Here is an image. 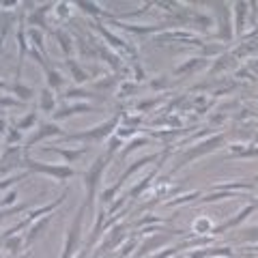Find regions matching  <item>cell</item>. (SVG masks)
<instances>
[{
  "label": "cell",
  "mask_w": 258,
  "mask_h": 258,
  "mask_svg": "<svg viewBox=\"0 0 258 258\" xmlns=\"http://www.w3.org/2000/svg\"><path fill=\"white\" fill-rule=\"evenodd\" d=\"M114 155H116V153H112V151L99 153L93 164H90L86 170L82 172L84 190H86V198H84V200H86L90 213H97V209H95V198L99 196V185H101V181H103V172H106V168L112 164Z\"/></svg>",
  "instance_id": "cell-1"
},
{
  "label": "cell",
  "mask_w": 258,
  "mask_h": 258,
  "mask_svg": "<svg viewBox=\"0 0 258 258\" xmlns=\"http://www.w3.org/2000/svg\"><path fill=\"white\" fill-rule=\"evenodd\" d=\"M224 144H226V135L224 133H211V135H206L204 140H198L196 144H192L190 148H185L183 155L177 159V164L172 166V170H170L168 177H172V174H177L179 170H183V168L190 166L192 161L204 157V155H209V153H215L217 148H222Z\"/></svg>",
  "instance_id": "cell-2"
},
{
  "label": "cell",
  "mask_w": 258,
  "mask_h": 258,
  "mask_svg": "<svg viewBox=\"0 0 258 258\" xmlns=\"http://www.w3.org/2000/svg\"><path fill=\"white\" fill-rule=\"evenodd\" d=\"M121 123V112L112 114L110 119H106L103 123H99V125L90 127L86 129V131H77V133H64L63 138L69 140V142H86V144H99V142L103 140H110L112 135L116 133V127H119Z\"/></svg>",
  "instance_id": "cell-3"
},
{
  "label": "cell",
  "mask_w": 258,
  "mask_h": 258,
  "mask_svg": "<svg viewBox=\"0 0 258 258\" xmlns=\"http://www.w3.org/2000/svg\"><path fill=\"white\" fill-rule=\"evenodd\" d=\"M22 168H26L28 172H35V174H48V177L58 181V183H67L69 179H73L77 174V170L73 166H67V164H45V161L32 159L28 153H24Z\"/></svg>",
  "instance_id": "cell-4"
},
{
  "label": "cell",
  "mask_w": 258,
  "mask_h": 258,
  "mask_svg": "<svg viewBox=\"0 0 258 258\" xmlns=\"http://www.w3.org/2000/svg\"><path fill=\"white\" fill-rule=\"evenodd\" d=\"M86 209H88L86 200H82V204L77 206V211L73 215V222L67 224V235H64V243H63V250L58 258H75L77 256V250H80V243H82V224H84Z\"/></svg>",
  "instance_id": "cell-5"
},
{
  "label": "cell",
  "mask_w": 258,
  "mask_h": 258,
  "mask_svg": "<svg viewBox=\"0 0 258 258\" xmlns=\"http://www.w3.org/2000/svg\"><path fill=\"white\" fill-rule=\"evenodd\" d=\"M215 26H217V39L224 43H230L235 39V24H232V4L215 2Z\"/></svg>",
  "instance_id": "cell-6"
},
{
  "label": "cell",
  "mask_w": 258,
  "mask_h": 258,
  "mask_svg": "<svg viewBox=\"0 0 258 258\" xmlns=\"http://www.w3.org/2000/svg\"><path fill=\"white\" fill-rule=\"evenodd\" d=\"M54 135H64V129L58 125V123H54V121H41L39 123V127L32 131V135H28V138L24 140V151L28 153V148L30 146H37V144H41L43 140H48V138H54Z\"/></svg>",
  "instance_id": "cell-7"
},
{
  "label": "cell",
  "mask_w": 258,
  "mask_h": 258,
  "mask_svg": "<svg viewBox=\"0 0 258 258\" xmlns=\"http://www.w3.org/2000/svg\"><path fill=\"white\" fill-rule=\"evenodd\" d=\"M88 112H97V106H95V103H86V101L63 103L61 108H56V112L52 114V119H54V123H58V121H64V119H71V116L88 114Z\"/></svg>",
  "instance_id": "cell-8"
},
{
  "label": "cell",
  "mask_w": 258,
  "mask_h": 258,
  "mask_svg": "<svg viewBox=\"0 0 258 258\" xmlns=\"http://www.w3.org/2000/svg\"><path fill=\"white\" fill-rule=\"evenodd\" d=\"M125 230H127V224H114L112 230L108 232V237L101 241L99 245V256H106V254H112V250H116L121 245V241L125 239Z\"/></svg>",
  "instance_id": "cell-9"
},
{
  "label": "cell",
  "mask_w": 258,
  "mask_h": 258,
  "mask_svg": "<svg viewBox=\"0 0 258 258\" xmlns=\"http://www.w3.org/2000/svg\"><path fill=\"white\" fill-rule=\"evenodd\" d=\"M24 146H9L6 151L0 155V174L11 172L13 168H22V159H24Z\"/></svg>",
  "instance_id": "cell-10"
},
{
  "label": "cell",
  "mask_w": 258,
  "mask_h": 258,
  "mask_svg": "<svg viewBox=\"0 0 258 258\" xmlns=\"http://www.w3.org/2000/svg\"><path fill=\"white\" fill-rule=\"evenodd\" d=\"M254 211H258V200H252V202H248V204H245L241 211L237 213V215H232V217H230L226 224H222V226H215V228H213V235H222V232L230 230V228H237V226L241 224V222H245V219H248V217H250Z\"/></svg>",
  "instance_id": "cell-11"
},
{
  "label": "cell",
  "mask_w": 258,
  "mask_h": 258,
  "mask_svg": "<svg viewBox=\"0 0 258 258\" xmlns=\"http://www.w3.org/2000/svg\"><path fill=\"white\" fill-rule=\"evenodd\" d=\"M93 28L99 32L101 37H106V41L110 43V48H114V50H119V52H125V54H129V56H135V50L129 45V41H125L123 37H119V35H114V32H110L108 28H103L101 24H90Z\"/></svg>",
  "instance_id": "cell-12"
},
{
  "label": "cell",
  "mask_w": 258,
  "mask_h": 258,
  "mask_svg": "<svg viewBox=\"0 0 258 258\" xmlns=\"http://www.w3.org/2000/svg\"><path fill=\"white\" fill-rule=\"evenodd\" d=\"M209 67V58L204 56H194V58H187V61H183L179 64V67H174L172 75L177 77H183V75H192V73H198L200 69Z\"/></svg>",
  "instance_id": "cell-13"
},
{
  "label": "cell",
  "mask_w": 258,
  "mask_h": 258,
  "mask_svg": "<svg viewBox=\"0 0 258 258\" xmlns=\"http://www.w3.org/2000/svg\"><path fill=\"white\" fill-rule=\"evenodd\" d=\"M52 219H54V213H48V215L39 217L37 222L32 224V226H30L28 230H26V235H24V241H26V250H28L30 245L35 243L37 239H39V237L43 235V232H45V228H48V226L52 224Z\"/></svg>",
  "instance_id": "cell-14"
},
{
  "label": "cell",
  "mask_w": 258,
  "mask_h": 258,
  "mask_svg": "<svg viewBox=\"0 0 258 258\" xmlns=\"http://www.w3.org/2000/svg\"><path fill=\"white\" fill-rule=\"evenodd\" d=\"M232 159H254L258 157V144L254 142H232L228 144Z\"/></svg>",
  "instance_id": "cell-15"
},
{
  "label": "cell",
  "mask_w": 258,
  "mask_h": 258,
  "mask_svg": "<svg viewBox=\"0 0 258 258\" xmlns=\"http://www.w3.org/2000/svg\"><path fill=\"white\" fill-rule=\"evenodd\" d=\"M159 159H161V155H159V153H153V155H144V157H140V159L131 161V166H127L125 170H123V174H121V177L116 179V181H119L121 185H125L127 181L131 179V177H133V174L138 172V170H142V168H144L146 164H151V161H159Z\"/></svg>",
  "instance_id": "cell-16"
},
{
  "label": "cell",
  "mask_w": 258,
  "mask_h": 258,
  "mask_svg": "<svg viewBox=\"0 0 258 258\" xmlns=\"http://www.w3.org/2000/svg\"><path fill=\"white\" fill-rule=\"evenodd\" d=\"M250 2H235L232 4V24H235V37H241L245 35V26H248V22H245V17H248L250 13Z\"/></svg>",
  "instance_id": "cell-17"
},
{
  "label": "cell",
  "mask_w": 258,
  "mask_h": 258,
  "mask_svg": "<svg viewBox=\"0 0 258 258\" xmlns=\"http://www.w3.org/2000/svg\"><path fill=\"white\" fill-rule=\"evenodd\" d=\"M64 67L69 69V75H71V80L75 82V86H82V84L93 80V75H90L88 71L75 61V58H64Z\"/></svg>",
  "instance_id": "cell-18"
},
{
  "label": "cell",
  "mask_w": 258,
  "mask_h": 258,
  "mask_svg": "<svg viewBox=\"0 0 258 258\" xmlns=\"http://www.w3.org/2000/svg\"><path fill=\"white\" fill-rule=\"evenodd\" d=\"M43 151H54L58 153L61 157L64 159V164L71 166L75 164L80 157H84V155L88 153V146H80V148H63V146H43Z\"/></svg>",
  "instance_id": "cell-19"
},
{
  "label": "cell",
  "mask_w": 258,
  "mask_h": 258,
  "mask_svg": "<svg viewBox=\"0 0 258 258\" xmlns=\"http://www.w3.org/2000/svg\"><path fill=\"white\" fill-rule=\"evenodd\" d=\"M172 235H183V230H174V232H170V235H157V237H151L148 241L142 243V248H140L138 252H135V258H142V256H146L148 252H153V250L161 248V245H166V243H168V239H170Z\"/></svg>",
  "instance_id": "cell-20"
},
{
  "label": "cell",
  "mask_w": 258,
  "mask_h": 258,
  "mask_svg": "<svg viewBox=\"0 0 258 258\" xmlns=\"http://www.w3.org/2000/svg\"><path fill=\"white\" fill-rule=\"evenodd\" d=\"M54 6H56V2H45L43 6H39V9L32 11V15L28 17L30 26H39V28L48 30V28H50V22L45 19V15H48L50 11H54Z\"/></svg>",
  "instance_id": "cell-21"
},
{
  "label": "cell",
  "mask_w": 258,
  "mask_h": 258,
  "mask_svg": "<svg viewBox=\"0 0 258 258\" xmlns=\"http://www.w3.org/2000/svg\"><path fill=\"white\" fill-rule=\"evenodd\" d=\"M43 73H45V82H48V88H50V90H54V93H56V90L64 88V84H67V77H64L56 67L48 64V67L43 69Z\"/></svg>",
  "instance_id": "cell-22"
},
{
  "label": "cell",
  "mask_w": 258,
  "mask_h": 258,
  "mask_svg": "<svg viewBox=\"0 0 258 258\" xmlns=\"http://www.w3.org/2000/svg\"><path fill=\"white\" fill-rule=\"evenodd\" d=\"M39 110L45 114L56 112V95H54V90H50L48 86L41 88V93H39Z\"/></svg>",
  "instance_id": "cell-23"
},
{
  "label": "cell",
  "mask_w": 258,
  "mask_h": 258,
  "mask_svg": "<svg viewBox=\"0 0 258 258\" xmlns=\"http://www.w3.org/2000/svg\"><path fill=\"white\" fill-rule=\"evenodd\" d=\"M64 97L67 99H80V101H95V99H99L103 101V95H95V93H88V90H84L80 86H71V88H64Z\"/></svg>",
  "instance_id": "cell-24"
},
{
  "label": "cell",
  "mask_w": 258,
  "mask_h": 258,
  "mask_svg": "<svg viewBox=\"0 0 258 258\" xmlns=\"http://www.w3.org/2000/svg\"><path fill=\"white\" fill-rule=\"evenodd\" d=\"M54 37H56V41L58 45H61V50H63V54L71 58V54L75 52V45H73V39H71V35L67 30H63V28H56L54 30Z\"/></svg>",
  "instance_id": "cell-25"
},
{
  "label": "cell",
  "mask_w": 258,
  "mask_h": 258,
  "mask_svg": "<svg viewBox=\"0 0 258 258\" xmlns=\"http://www.w3.org/2000/svg\"><path fill=\"white\" fill-rule=\"evenodd\" d=\"M146 144H151V138L148 135H133L131 140L127 142L125 146H123V151H121V159H127L129 155H131L135 148H142V146H146Z\"/></svg>",
  "instance_id": "cell-26"
},
{
  "label": "cell",
  "mask_w": 258,
  "mask_h": 258,
  "mask_svg": "<svg viewBox=\"0 0 258 258\" xmlns=\"http://www.w3.org/2000/svg\"><path fill=\"white\" fill-rule=\"evenodd\" d=\"M237 63H239V58H237L235 54H232V52H224V54L217 58V63L211 67V73L215 75V73H219V71H226V69L235 67Z\"/></svg>",
  "instance_id": "cell-27"
},
{
  "label": "cell",
  "mask_w": 258,
  "mask_h": 258,
  "mask_svg": "<svg viewBox=\"0 0 258 258\" xmlns=\"http://www.w3.org/2000/svg\"><path fill=\"white\" fill-rule=\"evenodd\" d=\"M75 6H80L84 13H88V15H93V17H110V19L114 17V13H108V11L99 9L97 2H75Z\"/></svg>",
  "instance_id": "cell-28"
},
{
  "label": "cell",
  "mask_w": 258,
  "mask_h": 258,
  "mask_svg": "<svg viewBox=\"0 0 258 258\" xmlns=\"http://www.w3.org/2000/svg\"><path fill=\"white\" fill-rule=\"evenodd\" d=\"M11 90L15 93V97L22 103H26V101H30L32 97H35V90H32L30 86H26V84H22V80H15V84L11 86Z\"/></svg>",
  "instance_id": "cell-29"
},
{
  "label": "cell",
  "mask_w": 258,
  "mask_h": 258,
  "mask_svg": "<svg viewBox=\"0 0 258 258\" xmlns=\"http://www.w3.org/2000/svg\"><path fill=\"white\" fill-rule=\"evenodd\" d=\"M28 37H30V45H32V50H37L41 56H45L48 58V50H45V43H43V32L39 30V28H32L30 32H28Z\"/></svg>",
  "instance_id": "cell-30"
},
{
  "label": "cell",
  "mask_w": 258,
  "mask_h": 258,
  "mask_svg": "<svg viewBox=\"0 0 258 258\" xmlns=\"http://www.w3.org/2000/svg\"><path fill=\"white\" fill-rule=\"evenodd\" d=\"M230 198H237V194H235V192L215 190V194H204V198H200L198 202H200V204H206V202H217V200H230Z\"/></svg>",
  "instance_id": "cell-31"
},
{
  "label": "cell",
  "mask_w": 258,
  "mask_h": 258,
  "mask_svg": "<svg viewBox=\"0 0 258 258\" xmlns=\"http://www.w3.org/2000/svg\"><path fill=\"white\" fill-rule=\"evenodd\" d=\"M22 248L26 250V241H24L22 235H13V237H9L4 241V250L9 252V254H15V252H19Z\"/></svg>",
  "instance_id": "cell-32"
},
{
  "label": "cell",
  "mask_w": 258,
  "mask_h": 258,
  "mask_svg": "<svg viewBox=\"0 0 258 258\" xmlns=\"http://www.w3.org/2000/svg\"><path fill=\"white\" fill-rule=\"evenodd\" d=\"M200 196H202V192H190V194H183V196H179V198H172V200H168L166 206H179V204H185V202H192V200H200Z\"/></svg>",
  "instance_id": "cell-33"
},
{
  "label": "cell",
  "mask_w": 258,
  "mask_h": 258,
  "mask_svg": "<svg viewBox=\"0 0 258 258\" xmlns=\"http://www.w3.org/2000/svg\"><path fill=\"white\" fill-rule=\"evenodd\" d=\"M39 121V114L35 112V110H32V112H28L24 116L22 121H17L15 123V129H19V131H26V129H32L35 127V123Z\"/></svg>",
  "instance_id": "cell-34"
},
{
  "label": "cell",
  "mask_w": 258,
  "mask_h": 258,
  "mask_svg": "<svg viewBox=\"0 0 258 258\" xmlns=\"http://www.w3.org/2000/svg\"><path fill=\"white\" fill-rule=\"evenodd\" d=\"M30 206H32L30 202H19L15 206H9V209H0V219L9 217V215H19V213H26Z\"/></svg>",
  "instance_id": "cell-35"
},
{
  "label": "cell",
  "mask_w": 258,
  "mask_h": 258,
  "mask_svg": "<svg viewBox=\"0 0 258 258\" xmlns=\"http://www.w3.org/2000/svg\"><path fill=\"white\" fill-rule=\"evenodd\" d=\"M135 88H138V82H133V80H129V82H123L121 86H119V90H116V97L119 99H125V97H129L131 93H135Z\"/></svg>",
  "instance_id": "cell-36"
},
{
  "label": "cell",
  "mask_w": 258,
  "mask_h": 258,
  "mask_svg": "<svg viewBox=\"0 0 258 258\" xmlns=\"http://www.w3.org/2000/svg\"><path fill=\"white\" fill-rule=\"evenodd\" d=\"M239 241H258V226H250V228L239 230Z\"/></svg>",
  "instance_id": "cell-37"
},
{
  "label": "cell",
  "mask_w": 258,
  "mask_h": 258,
  "mask_svg": "<svg viewBox=\"0 0 258 258\" xmlns=\"http://www.w3.org/2000/svg\"><path fill=\"white\" fill-rule=\"evenodd\" d=\"M135 248H138V241H135L133 237H129V239H127V243H125V245H123V248L119 250V254H116V258H127V256L131 254V252H133Z\"/></svg>",
  "instance_id": "cell-38"
},
{
  "label": "cell",
  "mask_w": 258,
  "mask_h": 258,
  "mask_svg": "<svg viewBox=\"0 0 258 258\" xmlns=\"http://www.w3.org/2000/svg\"><path fill=\"white\" fill-rule=\"evenodd\" d=\"M28 179V172H19V174H11V177H6L0 181V190H4V187H11L13 183H17V181H24Z\"/></svg>",
  "instance_id": "cell-39"
},
{
  "label": "cell",
  "mask_w": 258,
  "mask_h": 258,
  "mask_svg": "<svg viewBox=\"0 0 258 258\" xmlns=\"http://www.w3.org/2000/svg\"><path fill=\"white\" fill-rule=\"evenodd\" d=\"M159 222H166V219L159 217V215H146V217L138 219L133 226H135V228H144V226H148V224H159Z\"/></svg>",
  "instance_id": "cell-40"
},
{
  "label": "cell",
  "mask_w": 258,
  "mask_h": 258,
  "mask_svg": "<svg viewBox=\"0 0 258 258\" xmlns=\"http://www.w3.org/2000/svg\"><path fill=\"white\" fill-rule=\"evenodd\" d=\"M17 142H22V131L15 127H9V131H6V144L17 146Z\"/></svg>",
  "instance_id": "cell-41"
},
{
  "label": "cell",
  "mask_w": 258,
  "mask_h": 258,
  "mask_svg": "<svg viewBox=\"0 0 258 258\" xmlns=\"http://www.w3.org/2000/svg\"><path fill=\"white\" fill-rule=\"evenodd\" d=\"M0 108H24V103L19 99H11V97L0 95Z\"/></svg>",
  "instance_id": "cell-42"
},
{
  "label": "cell",
  "mask_w": 258,
  "mask_h": 258,
  "mask_svg": "<svg viewBox=\"0 0 258 258\" xmlns=\"http://www.w3.org/2000/svg\"><path fill=\"white\" fill-rule=\"evenodd\" d=\"M17 190H11L9 194L4 196V200H2V209H9V206H15V202H17Z\"/></svg>",
  "instance_id": "cell-43"
},
{
  "label": "cell",
  "mask_w": 258,
  "mask_h": 258,
  "mask_svg": "<svg viewBox=\"0 0 258 258\" xmlns=\"http://www.w3.org/2000/svg\"><path fill=\"white\" fill-rule=\"evenodd\" d=\"M168 86V75H157L155 80H151V88L153 90H161Z\"/></svg>",
  "instance_id": "cell-44"
},
{
  "label": "cell",
  "mask_w": 258,
  "mask_h": 258,
  "mask_svg": "<svg viewBox=\"0 0 258 258\" xmlns=\"http://www.w3.org/2000/svg\"><path fill=\"white\" fill-rule=\"evenodd\" d=\"M56 13H58V17L61 19H64L71 13V9H69V4L67 2H56V9H54Z\"/></svg>",
  "instance_id": "cell-45"
},
{
  "label": "cell",
  "mask_w": 258,
  "mask_h": 258,
  "mask_svg": "<svg viewBox=\"0 0 258 258\" xmlns=\"http://www.w3.org/2000/svg\"><path fill=\"white\" fill-rule=\"evenodd\" d=\"M116 80H119V77H108V80H99V82H95V86L97 88H101V90H106V88H112L114 84H116Z\"/></svg>",
  "instance_id": "cell-46"
},
{
  "label": "cell",
  "mask_w": 258,
  "mask_h": 258,
  "mask_svg": "<svg viewBox=\"0 0 258 258\" xmlns=\"http://www.w3.org/2000/svg\"><path fill=\"white\" fill-rule=\"evenodd\" d=\"M135 131H138L135 127H123V129H116V133H114V135H119L121 140H125V138H129V135H133Z\"/></svg>",
  "instance_id": "cell-47"
},
{
  "label": "cell",
  "mask_w": 258,
  "mask_h": 258,
  "mask_svg": "<svg viewBox=\"0 0 258 258\" xmlns=\"http://www.w3.org/2000/svg\"><path fill=\"white\" fill-rule=\"evenodd\" d=\"M6 131H9V127H6V121L0 119V133H6Z\"/></svg>",
  "instance_id": "cell-48"
},
{
  "label": "cell",
  "mask_w": 258,
  "mask_h": 258,
  "mask_svg": "<svg viewBox=\"0 0 258 258\" xmlns=\"http://www.w3.org/2000/svg\"><path fill=\"white\" fill-rule=\"evenodd\" d=\"M30 254H32V252H30V250H26L24 254H22V256H17V258H30Z\"/></svg>",
  "instance_id": "cell-49"
},
{
  "label": "cell",
  "mask_w": 258,
  "mask_h": 258,
  "mask_svg": "<svg viewBox=\"0 0 258 258\" xmlns=\"http://www.w3.org/2000/svg\"><path fill=\"white\" fill-rule=\"evenodd\" d=\"M248 250H250V252H258V243H256V245H252V248H248Z\"/></svg>",
  "instance_id": "cell-50"
},
{
  "label": "cell",
  "mask_w": 258,
  "mask_h": 258,
  "mask_svg": "<svg viewBox=\"0 0 258 258\" xmlns=\"http://www.w3.org/2000/svg\"><path fill=\"white\" fill-rule=\"evenodd\" d=\"M99 258H116L114 254H106V256H99Z\"/></svg>",
  "instance_id": "cell-51"
},
{
  "label": "cell",
  "mask_w": 258,
  "mask_h": 258,
  "mask_svg": "<svg viewBox=\"0 0 258 258\" xmlns=\"http://www.w3.org/2000/svg\"><path fill=\"white\" fill-rule=\"evenodd\" d=\"M252 181H254V183L258 185V174H254V179H252Z\"/></svg>",
  "instance_id": "cell-52"
},
{
  "label": "cell",
  "mask_w": 258,
  "mask_h": 258,
  "mask_svg": "<svg viewBox=\"0 0 258 258\" xmlns=\"http://www.w3.org/2000/svg\"><path fill=\"white\" fill-rule=\"evenodd\" d=\"M0 155H2V151H0Z\"/></svg>",
  "instance_id": "cell-53"
},
{
  "label": "cell",
  "mask_w": 258,
  "mask_h": 258,
  "mask_svg": "<svg viewBox=\"0 0 258 258\" xmlns=\"http://www.w3.org/2000/svg\"><path fill=\"white\" fill-rule=\"evenodd\" d=\"M6 258H9V256H6Z\"/></svg>",
  "instance_id": "cell-54"
}]
</instances>
